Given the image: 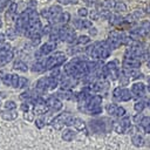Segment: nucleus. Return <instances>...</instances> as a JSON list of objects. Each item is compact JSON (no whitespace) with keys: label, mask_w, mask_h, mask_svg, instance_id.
Returning a JSON list of instances; mask_svg holds the SVG:
<instances>
[{"label":"nucleus","mask_w":150,"mask_h":150,"mask_svg":"<svg viewBox=\"0 0 150 150\" xmlns=\"http://www.w3.org/2000/svg\"><path fill=\"white\" fill-rule=\"evenodd\" d=\"M131 90H132L134 94H136V95L139 96V97H142V96L145 95V86H144L142 82H139V83H135V84L132 86Z\"/></svg>","instance_id":"nucleus-1"},{"label":"nucleus","mask_w":150,"mask_h":150,"mask_svg":"<svg viewBox=\"0 0 150 150\" xmlns=\"http://www.w3.org/2000/svg\"><path fill=\"white\" fill-rule=\"evenodd\" d=\"M114 11H116L117 13H121V12H124L127 11V6L123 1H115V5H114Z\"/></svg>","instance_id":"nucleus-2"},{"label":"nucleus","mask_w":150,"mask_h":150,"mask_svg":"<svg viewBox=\"0 0 150 150\" xmlns=\"http://www.w3.org/2000/svg\"><path fill=\"white\" fill-rule=\"evenodd\" d=\"M131 141H132V144L136 145V146H142V145H144V138H143L141 135H135V136H132Z\"/></svg>","instance_id":"nucleus-3"},{"label":"nucleus","mask_w":150,"mask_h":150,"mask_svg":"<svg viewBox=\"0 0 150 150\" xmlns=\"http://www.w3.org/2000/svg\"><path fill=\"white\" fill-rule=\"evenodd\" d=\"M122 96H121V100L122 101H129L130 98H131V95H130V91L128 90V89H123L122 90Z\"/></svg>","instance_id":"nucleus-4"},{"label":"nucleus","mask_w":150,"mask_h":150,"mask_svg":"<svg viewBox=\"0 0 150 150\" xmlns=\"http://www.w3.org/2000/svg\"><path fill=\"white\" fill-rule=\"evenodd\" d=\"M141 127H143V128H146L149 124H150V117L149 116H143V118H142V121H141Z\"/></svg>","instance_id":"nucleus-5"},{"label":"nucleus","mask_w":150,"mask_h":150,"mask_svg":"<svg viewBox=\"0 0 150 150\" xmlns=\"http://www.w3.org/2000/svg\"><path fill=\"white\" fill-rule=\"evenodd\" d=\"M144 104H145V103H144L143 101H139V102H137V103L135 104V110H136V111H138V112H141V111L144 109V107H145Z\"/></svg>","instance_id":"nucleus-6"},{"label":"nucleus","mask_w":150,"mask_h":150,"mask_svg":"<svg viewBox=\"0 0 150 150\" xmlns=\"http://www.w3.org/2000/svg\"><path fill=\"white\" fill-rule=\"evenodd\" d=\"M87 14H88V12H87L86 8H80V9H79V15H80V16H86Z\"/></svg>","instance_id":"nucleus-7"},{"label":"nucleus","mask_w":150,"mask_h":150,"mask_svg":"<svg viewBox=\"0 0 150 150\" xmlns=\"http://www.w3.org/2000/svg\"><path fill=\"white\" fill-rule=\"evenodd\" d=\"M122 122H123V125L129 127V125H130V123H129V122H130V117H129V116H125V117L123 118V121H122Z\"/></svg>","instance_id":"nucleus-8"},{"label":"nucleus","mask_w":150,"mask_h":150,"mask_svg":"<svg viewBox=\"0 0 150 150\" xmlns=\"http://www.w3.org/2000/svg\"><path fill=\"white\" fill-rule=\"evenodd\" d=\"M132 15H134V16H136V18H143V16H144V13H143V12H141V11H136Z\"/></svg>","instance_id":"nucleus-9"},{"label":"nucleus","mask_w":150,"mask_h":150,"mask_svg":"<svg viewBox=\"0 0 150 150\" xmlns=\"http://www.w3.org/2000/svg\"><path fill=\"white\" fill-rule=\"evenodd\" d=\"M142 118H143V116H142L141 114H137V115L135 116V118H134V120H135V122H136V123H138V121H139V123H141Z\"/></svg>","instance_id":"nucleus-10"},{"label":"nucleus","mask_w":150,"mask_h":150,"mask_svg":"<svg viewBox=\"0 0 150 150\" xmlns=\"http://www.w3.org/2000/svg\"><path fill=\"white\" fill-rule=\"evenodd\" d=\"M57 1L61 2V4H64V5H67V4H69V2H73V4L76 2V0H57Z\"/></svg>","instance_id":"nucleus-11"},{"label":"nucleus","mask_w":150,"mask_h":150,"mask_svg":"<svg viewBox=\"0 0 150 150\" xmlns=\"http://www.w3.org/2000/svg\"><path fill=\"white\" fill-rule=\"evenodd\" d=\"M80 39H81V40H80L81 42H87V41H89V39H88L87 36H81Z\"/></svg>","instance_id":"nucleus-12"},{"label":"nucleus","mask_w":150,"mask_h":150,"mask_svg":"<svg viewBox=\"0 0 150 150\" xmlns=\"http://www.w3.org/2000/svg\"><path fill=\"white\" fill-rule=\"evenodd\" d=\"M145 131H146L148 134H150V124H149V125H148V127L145 128Z\"/></svg>","instance_id":"nucleus-13"},{"label":"nucleus","mask_w":150,"mask_h":150,"mask_svg":"<svg viewBox=\"0 0 150 150\" xmlns=\"http://www.w3.org/2000/svg\"><path fill=\"white\" fill-rule=\"evenodd\" d=\"M90 33H91V34H96V30H95V28H91Z\"/></svg>","instance_id":"nucleus-14"},{"label":"nucleus","mask_w":150,"mask_h":150,"mask_svg":"<svg viewBox=\"0 0 150 150\" xmlns=\"http://www.w3.org/2000/svg\"><path fill=\"white\" fill-rule=\"evenodd\" d=\"M148 107H149V108H150V100H149V101H148Z\"/></svg>","instance_id":"nucleus-15"}]
</instances>
